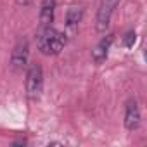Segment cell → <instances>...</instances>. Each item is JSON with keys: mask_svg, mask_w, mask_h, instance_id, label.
Returning a JSON list of instances; mask_svg holds the SVG:
<instances>
[{"mask_svg": "<svg viewBox=\"0 0 147 147\" xmlns=\"http://www.w3.org/2000/svg\"><path fill=\"white\" fill-rule=\"evenodd\" d=\"M36 45L42 54L57 55L66 45V36L52 26H40V31L36 33Z\"/></svg>", "mask_w": 147, "mask_h": 147, "instance_id": "1", "label": "cell"}, {"mask_svg": "<svg viewBox=\"0 0 147 147\" xmlns=\"http://www.w3.org/2000/svg\"><path fill=\"white\" fill-rule=\"evenodd\" d=\"M43 88V71L38 64H31L26 75V94L30 99H38Z\"/></svg>", "mask_w": 147, "mask_h": 147, "instance_id": "2", "label": "cell"}, {"mask_svg": "<svg viewBox=\"0 0 147 147\" xmlns=\"http://www.w3.org/2000/svg\"><path fill=\"white\" fill-rule=\"evenodd\" d=\"M28 57H30V45H28V40L26 38H21L14 50H12V55H11V64L16 71H23L26 66H28Z\"/></svg>", "mask_w": 147, "mask_h": 147, "instance_id": "3", "label": "cell"}, {"mask_svg": "<svg viewBox=\"0 0 147 147\" xmlns=\"http://www.w3.org/2000/svg\"><path fill=\"white\" fill-rule=\"evenodd\" d=\"M119 4V0H100V7L97 12V31H106L111 21V16L116 9V5Z\"/></svg>", "mask_w": 147, "mask_h": 147, "instance_id": "4", "label": "cell"}, {"mask_svg": "<svg viewBox=\"0 0 147 147\" xmlns=\"http://www.w3.org/2000/svg\"><path fill=\"white\" fill-rule=\"evenodd\" d=\"M125 126L126 130L133 131L140 126V111H138V104L135 99H130L126 102V111H125Z\"/></svg>", "mask_w": 147, "mask_h": 147, "instance_id": "5", "label": "cell"}, {"mask_svg": "<svg viewBox=\"0 0 147 147\" xmlns=\"http://www.w3.org/2000/svg\"><path fill=\"white\" fill-rule=\"evenodd\" d=\"M113 42H114V35H106V36L95 45V49L92 50V59H94V62L100 64V62L106 61V57H107V54H109V49H111V45H113Z\"/></svg>", "mask_w": 147, "mask_h": 147, "instance_id": "6", "label": "cell"}, {"mask_svg": "<svg viewBox=\"0 0 147 147\" xmlns=\"http://www.w3.org/2000/svg\"><path fill=\"white\" fill-rule=\"evenodd\" d=\"M55 12V0H43L40 7V26H52Z\"/></svg>", "mask_w": 147, "mask_h": 147, "instance_id": "7", "label": "cell"}, {"mask_svg": "<svg viewBox=\"0 0 147 147\" xmlns=\"http://www.w3.org/2000/svg\"><path fill=\"white\" fill-rule=\"evenodd\" d=\"M82 18H83V9L82 7H71L66 14V24L69 28H76L78 23L82 21Z\"/></svg>", "mask_w": 147, "mask_h": 147, "instance_id": "8", "label": "cell"}, {"mask_svg": "<svg viewBox=\"0 0 147 147\" xmlns=\"http://www.w3.org/2000/svg\"><path fill=\"white\" fill-rule=\"evenodd\" d=\"M135 42H137V33H135V31H128V33L125 35V40H123V43H125V47H128V49H131Z\"/></svg>", "mask_w": 147, "mask_h": 147, "instance_id": "9", "label": "cell"}, {"mask_svg": "<svg viewBox=\"0 0 147 147\" xmlns=\"http://www.w3.org/2000/svg\"><path fill=\"white\" fill-rule=\"evenodd\" d=\"M16 2H18L19 5H30V2H31V0H16Z\"/></svg>", "mask_w": 147, "mask_h": 147, "instance_id": "10", "label": "cell"}]
</instances>
